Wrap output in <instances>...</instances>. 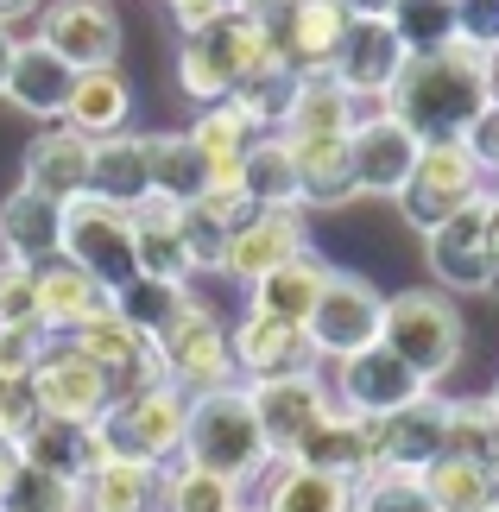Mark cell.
I'll return each mask as SVG.
<instances>
[{
    "label": "cell",
    "instance_id": "6da1fadb",
    "mask_svg": "<svg viewBox=\"0 0 499 512\" xmlns=\"http://www.w3.org/2000/svg\"><path fill=\"white\" fill-rule=\"evenodd\" d=\"M493 102L487 95V57L468 45H443V51H411L405 70L392 76V89L379 95V108L398 127H411L417 140H462L468 121Z\"/></svg>",
    "mask_w": 499,
    "mask_h": 512
},
{
    "label": "cell",
    "instance_id": "7a4b0ae2",
    "mask_svg": "<svg viewBox=\"0 0 499 512\" xmlns=\"http://www.w3.org/2000/svg\"><path fill=\"white\" fill-rule=\"evenodd\" d=\"M272 64L278 57H272V32H266V19H259V7L234 0L203 32H184V45H177V89H184L196 108H215V102H228L247 76L272 70Z\"/></svg>",
    "mask_w": 499,
    "mask_h": 512
},
{
    "label": "cell",
    "instance_id": "3957f363",
    "mask_svg": "<svg viewBox=\"0 0 499 512\" xmlns=\"http://www.w3.org/2000/svg\"><path fill=\"white\" fill-rule=\"evenodd\" d=\"M177 462H196L209 475H222L234 487H253L259 475L272 468V449H266V430L253 418V399L247 386H215V392H196L190 411H184V443H177Z\"/></svg>",
    "mask_w": 499,
    "mask_h": 512
},
{
    "label": "cell",
    "instance_id": "277c9868",
    "mask_svg": "<svg viewBox=\"0 0 499 512\" xmlns=\"http://www.w3.org/2000/svg\"><path fill=\"white\" fill-rule=\"evenodd\" d=\"M379 342H386L424 386H443L455 373V361H462V310H455L443 291H398V298H386Z\"/></svg>",
    "mask_w": 499,
    "mask_h": 512
},
{
    "label": "cell",
    "instance_id": "5b68a950",
    "mask_svg": "<svg viewBox=\"0 0 499 512\" xmlns=\"http://www.w3.org/2000/svg\"><path fill=\"white\" fill-rule=\"evenodd\" d=\"M158 361H165V380L177 392H215V386H241V373H234V342H228V323L215 317L209 298H184V310L152 336Z\"/></svg>",
    "mask_w": 499,
    "mask_h": 512
},
{
    "label": "cell",
    "instance_id": "8992f818",
    "mask_svg": "<svg viewBox=\"0 0 499 512\" xmlns=\"http://www.w3.org/2000/svg\"><path fill=\"white\" fill-rule=\"evenodd\" d=\"M184 411H190V392H177V386H139V392H121V399H114L102 418H95L102 456L152 462V468L177 462V443H184Z\"/></svg>",
    "mask_w": 499,
    "mask_h": 512
},
{
    "label": "cell",
    "instance_id": "52a82bcc",
    "mask_svg": "<svg viewBox=\"0 0 499 512\" xmlns=\"http://www.w3.org/2000/svg\"><path fill=\"white\" fill-rule=\"evenodd\" d=\"M474 196H487V171L474 165V152L462 140H430L424 152H417L405 190H398L392 203H398V215H405L411 234H430L462 203H474Z\"/></svg>",
    "mask_w": 499,
    "mask_h": 512
},
{
    "label": "cell",
    "instance_id": "ba28073f",
    "mask_svg": "<svg viewBox=\"0 0 499 512\" xmlns=\"http://www.w3.org/2000/svg\"><path fill=\"white\" fill-rule=\"evenodd\" d=\"M64 260L83 266L95 285L121 291L127 279H139V260H133V215L121 203H102V196H70L64 203Z\"/></svg>",
    "mask_w": 499,
    "mask_h": 512
},
{
    "label": "cell",
    "instance_id": "9c48e42d",
    "mask_svg": "<svg viewBox=\"0 0 499 512\" xmlns=\"http://www.w3.org/2000/svg\"><path fill=\"white\" fill-rule=\"evenodd\" d=\"M247 7H259V19H266V32H272V57L291 76L329 70V57L348 32L342 0H247Z\"/></svg>",
    "mask_w": 499,
    "mask_h": 512
},
{
    "label": "cell",
    "instance_id": "30bf717a",
    "mask_svg": "<svg viewBox=\"0 0 499 512\" xmlns=\"http://www.w3.org/2000/svg\"><path fill=\"white\" fill-rule=\"evenodd\" d=\"M234 342V373L241 386H259V380H297V373H323L329 361L316 354L310 329L304 323H285V317H266V310L247 304V317L228 329Z\"/></svg>",
    "mask_w": 499,
    "mask_h": 512
},
{
    "label": "cell",
    "instance_id": "8fae6325",
    "mask_svg": "<svg viewBox=\"0 0 499 512\" xmlns=\"http://www.w3.org/2000/svg\"><path fill=\"white\" fill-rule=\"evenodd\" d=\"M329 367H335L329 373V399L342 405V411H354V418H373V424L392 418L398 405H411V399H424V392H430L386 342L348 354V361H329Z\"/></svg>",
    "mask_w": 499,
    "mask_h": 512
},
{
    "label": "cell",
    "instance_id": "7c38bea8",
    "mask_svg": "<svg viewBox=\"0 0 499 512\" xmlns=\"http://www.w3.org/2000/svg\"><path fill=\"white\" fill-rule=\"evenodd\" d=\"M38 405H45V418H70V424H95L102 411L114 405V386L108 373L89 361L83 348H76L70 336H51V348L38 354V367L26 373Z\"/></svg>",
    "mask_w": 499,
    "mask_h": 512
},
{
    "label": "cell",
    "instance_id": "4fadbf2b",
    "mask_svg": "<svg viewBox=\"0 0 499 512\" xmlns=\"http://www.w3.org/2000/svg\"><path fill=\"white\" fill-rule=\"evenodd\" d=\"M379 317H386V298H379L367 279L329 272V285H323V298H316L304 329H310V342H316L323 361H348V354L379 342Z\"/></svg>",
    "mask_w": 499,
    "mask_h": 512
},
{
    "label": "cell",
    "instance_id": "5bb4252c",
    "mask_svg": "<svg viewBox=\"0 0 499 512\" xmlns=\"http://www.w3.org/2000/svg\"><path fill=\"white\" fill-rule=\"evenodd\" d=\"M487 209H493V190L474 196L436 222L424 234V260H430V279L449 285V291H493V253H487Z\"/></svg>",
    "mask_w": 499,
    "mask_h": 512
},
{
    "label": "cell",
    "instance_id": "9a60e30c",
    "mask_svg": "<svg viewBox=\"0 0 499 512\" xmlns=\"http://www.w3.org/2000/svg\"><path fill=\"white\" fill-rule=\"evenodd\" d=\"M70 342L108 373L114 399H121V392H139V386H171V380H165V361H158V348H152V336H139V329H133L114 304L95 310L89 323H76Z\"/></svg>",
    "mask_w": 499,
    "mask_h": 512
},
{
    "label": "cell",
    "instance_id": "2e32d148",
    "mask_svg": "<svg viewBox=\"0 0 499 512\" xmlns=\"http://www.w3.org/2000/svg\"><path fill=\"white\" fill-rule=\"evenodd\" d=\"M247 399H253L259 430H266L272 462H291L297 443H304L310 430L329 418V405H335L323 373H297V380H259V386H247Z\"/></svg>",
    "mask_w": 499,
    "mask_h": 512
},
{
    "label": "cell",
    "instance_id": "e0dca14e",
    "mask_svg": "<svg viewBox=\"0 0 499 512\" xmlns=\"http://www.w3.org/2000/svg\"><path fill=\"white\" fill-rule=\"evenodd\" d=\"M310 247V228H304V209L285 203V209H247L241 222L228 228V247H222V272L228 279H266L272 266H285L291 253Z\"/></svg>",
    "mask_w": 499,
    "mask_h": 512
},
{
    "label": "cell",
    "instance_id": "ac0fdd59",
    "mask_svg": "<svg viewBox=\"0 0 499 512\" xmlns=\"http://www.w3.org/2000/svg\"><path fill=\"white\" fill-rule=\"evenodd\" d=\"M38 38L64 57L70 70H102L121 57V13L108 0H45Z\"/></svg>",
    "mask_w": 499,
    "mask_h": 512
},
{
    "label": "cell",
    "instance_id": "d6986e66",
    "mask_svg": "<svg viewBox=\"0 0 499 512\" xmlns=\"http://www.w3.org/2000/svg\"><path fill=\"white\" fill-rule=\"evenodd\" d=\"M417 152H424V140H417L411 127H398L386 108L361 114L354 133H348L354 190H361V196H398V190H405V177H411V165H417Z\"/></svg>",
    "mask_w": 499,
    "mask_h": 512
},
{
    "label": "cell",
    "instance_id": "ffe728a7",
    "mask_svg": "<svg viewBox=\"0 0 499 512\" xmlns=\"http://www.w3.org/2000/svg\"><path fill=\"white\" fill-rule=\"evenodd\" d=\"M405 57L411 51L398 45L392 19H348L342 45H335V57H329V76L354 95V102H379V95L392 89V76L405 70Z\"/></svg>",
    "mask_w": 499,
    "mask_h": 512
},
{
    "label": "cell",
    "instance_id": "44dd1931",
    "mask_svg": "<svg viewBox=\"0 0 499 512\" xmlns=\"http://www.w3.org/2000/svg\"><path fill=\"white\" fill-rule=\"evenodd\" d=\"M64 253V203H51L45 190L19 184L0 203V260L7 266H45Z\"/></svg>",
    "mask_w": 499,
    "mask_h": 512
},
{
    "label": "cell",
    "instance_id": "7402d4cb",
    "mask_svg": "<svg viewBox=\"0 0 499 512\" xmlns=\"http://www.w3.org/2000/svg\"><path fill=\"white\" fill-rule=\"evenodd\" d=\"M70 83H76V70L45 45V38H19V45H13V64H7V89H0V102H13L19 114H32V121H64Z\"/></svg>",
    "mask_w": 499,
    "mask_h": 512
},
{
    "label": "cell",
    "instance_id": "603a6c76",
    "mask_svg": "<svg viewBox=\"0 0 499 512\" xmlns=\"http://www.w3.org/2000/svg\"><path fill=\"white\" fill-rule=\"evenodd\" d=\"M177 209L171 196L146 190L139 203L127 209L133 215V260L146 279H171V285H196V266H190V247H184V228H177Z\"/></svg>",
    "mask_w": 499,
    "mask_h": 512
},
{
    "label": "cell",
    "instance_id": "cb8c5ba5",
    "mask_svg": "<svg viewBox=\"0 0 499 512\" xmlns=\"http://www.w3.org/2000/svg\"><path fill=\"white\" fill-rule=\"evenodd\" d=\"M443 437H449V399L443 392H424V399L398 405L392 418L373 424V443H379V462L386 468H424L443 456Z\"/></svg>",
    "mask_w": 499,
    "mask_h": 512
},
{
    "label": "cell",
    "instance_id": "d4e9b609",
    "mask_svg": "<svg viewBox=\"0 0 499 512\" xmlns=\"http://www.w3.org/2000/svg\"><path fill=\"white\" fill-rule=\"evenodd\" d=\"M89 146H95V140H83L76 127L45 121V133H32L26 159H19V184L45 190L51 203H70V196H83V190H89Z\"/></svg>",
    "mask_w": 499,
    "mask_h": 512
},
{
    "label": "cell",
    "instance_id": "484cf974",
    "mask_svg": "<svg viewBox=\"0 0 499 512\" xmlns=\"http://www.w3.org/2000/svg\"><path fill=\"white\" fill-rule=\"evenodd\" d=\"M291 462H304V468H323V475L335 481H361L367 468L379 462V443H373V418H354V411L342 405H329V418L310 430L304 443H297V456Z\"/></svg>",
    "mask_w": 499,
    "mask_h": 512
},
{
    "label": "cell",
    "instance_id": "4316f807",
    "mask_svg": "<svg viewBox=\"0 0 499 512\" xmlns=\"http://www.w3.org/2000/svg\"><path fill=\"white\" fill-rule=\"evenodd\" d=\"M354 121H361V102H354L329 70H310V76H297V89H291L278 140H342V133H354Z\"/></svg>",
    "mask_w": 499,
    "mask_h": 512
},
{
    "label": "cell",
    "instance_id": "83f0119b",
    "mask_svg": "<svg viewBox=\"0 0 499 512\" xmlns=\"http://www.w3.org/2000/svg\"><path fill=\"white\" fill-rule=\"evenodd\" d=\"M329 260L316 247H304V253H291L285 266H272L266 279H253L247 285V304L253 310H266V317H285V323H310V310H316V298H323V285H329Z\"/></svg>",
    "mask_w": 499,
    "mask_h": 512
},
{
    "label": "cell",
    "instance_id": "f1b7e54d",
    "mask_svg": "<svg viewBox=\"0 0 499 512\" xmlns=\"http://www.w3.org/2000/svg\"><path fill=\"white\" fill-rule=\"evenodd\" d=\"M152 190V140L146 133H108L89 146V196L133 209Z\"/></svg>",
    "mask_w": 499,
    "mask_h": 512
},
{
    "label": "cell",
    "instance_id": "f546056e",
    "mask_svg": "<svg viewBox=\"0 0 499 512\" xmlns=\"http://www.w3.org/2000/svg\"><path fill=\"white\" fill-rule=\"evenodd\" d=\"M133 121V89L127 76L102 64V70H76L70 102H64V127H76L83 140H108V133H127Z\"/></svg>",
    "mask_w": 499,
    "mask_h": 512
},
{
    "label": "cell",
    "instance_id": "4dcf8cb0",
    "mask_svg": "<svg viewBox=\"0 0 499 512\" xmlns=\"http://www.w3.org/2000/svg\"><path fill=\"white\" fill-rule=\"evenodd\" d=\"M32 285H38V323L51 329V336H70L76 323H89L95 310H108V291L89 279L83 266H70L64 253L45 266H32Z\"/></svg>",
    "mask_w": 499,
    "mask_h": 512
},
{
    "label": "cell",
    "instance_id": "1f68e13d",
    "mask_svg": "<svg viewBox=\"0 0 499 512\" xmlns=\"http://www.w3.org/2000/svg\"><path fill=\"white\" fill-rule=\"evenodd\" d=\"M417 481H424V494L436 512H487L499 506V475L487 456H462V449H443L436 462L417 468Z\"/></svg>",
    "mask_w": 499,
    "mask_h": 512
},
{
    "label": "cell",
    "instance_id": "d6a6232c",
    "mask_svg": "<svg viewBox=\"0 0 499 512\" xmlns=\"http://www.w3.org/2000/svg\"><path fill=\"white\" fill-rule=\"evenodd\" d=\"M259 512H354V487L304 462H272L259 475Z\"/></svg>",
    "mask_w": 499,
    "mask_h": 512
},
{
    "label": "cell",
    "instance_id": "836d02e7",
    "mask_svg": "<svg viewBox=\"0 0 499 512\" xmlns=\"http://www.w3.org/2000/svg\"><path fill=\"white\" fill-rule=\"evenodd\" d=\"M297 165V203L304 209H342L354 203V165H348V133L342 140H285Z\"/></svg>",
    "mask_w": 499,
    "mask_h": 512
},
{
    "label": "cell",
    "instance_id": "e575fe53",
    "mask_svg": "<svg viewBox=\"0 0 499 512\" xmlns=\"http://www.w3.org/2000/svg\"><path fill=\"white\" fill-rule=\"evenodd\" d=\"M158 494H165V468L102 456L83 481V512H158Z\"/></svg>",
    "mask_w": 499,
    "mask_h": 512
},
{
    "label": "cell",
    "instance_id": "d590c367",
    "mask_svg": "<svg viewBox=\"0 0 499 512\" xmlns=\"http://www.w3.org/2000/svg\"><path fill=\"white\" fill-rule=\"evenodd\" d=\"M190 140L196 152L209 159V177H215V190H241V159H247V146L259 140V127L247 121L234 102H215L196 114V127H190ZM209 190V196H215Z\"/></svg>",
    "mask_w": 499,
    "mask_h": 512
},
{
    "label": "cell",
    "instance_id": "8d00e7d4",
    "mask_svg": "<svg viewBox=\"0 0 499 512\" xmlns=\"http://www.w3.org/2000/svg\"><path fill=\"white\" fill-rule=\"evenodd\" d=\"M19 456L83 487V481H89V468L102 462V437H95V424H70V418H38V430H32L26 443H19Z\"/></svg>",
    "mask_w": 499,
    "mask_h": 512
},
{
    "label": "cell",
    "instance_id": "74e56055",
    "mask_svg": "<svg viewBox=\"0 0 499 512\" xmlns=\"http://www.w3.org/2000/svg\"><path fill=\"white\" fill-rule=\"evenodd\" d=\"M152 140V190L171 196V203H196V196L215 190L209 177V159L196 152L190 133H146Z\"/></svg>",
    "mask_w": 499,
    "mask_h": 512
},
{
    "label": "cell",
    "instance_id": "f35d334b",
    "mask_svg": "<svg viewBox=\"0 0 499 512\" xmlns=\"http://www.w3.org/2000/svg\"><path fill=\"white\" fill-rule=\"evenodd\" d=\"M241 196L253 209H285L297 203V165H291V146L278 140V133H259L241 159ZM304 209V203H297Z\"/></svg>",
    "mask_w": 499,
    "mask_h": 512
},
{
    "label": "cell",
    "instance_id": "ab89813d",
    "mask_svg": "<svg viewBox=\"0 0 499 512\" xmlns=\"http://www.w3.org/2000/svg\"><path fill=\"white\" fill-rule=\"evenodd\" d=\"M241 506V487L209 475L196 462H165V494H158V512H234Z\"/></svg>",
    "mask_w": 499,
    "mask_h": 512
},
{
    "label": "cell",
    "instance_id": "60d3db41",
    "mask_svg": "<svg viewBox=\"0 0 499 512\" xmlns=\"http://www.w3.org/2000/svg\"><path fill=\"white\" fill-rule=\"evenodd\" d=\"M0 512H83V487L38 462H19L13 481L0 487Z\"/></svg>",
    "mask_w": 499,
    "mask_h": 512
},
{
    "label": "cell",
    "instance_id": "b9f144b4",
    "mask_svg": "<svg viewBox=\"0 0 499 512\" xmlns=\"http://www.w3.org/2000/svg\"><path fill=\"white\" fill-rule=\"evenodd\" d=\"M184 298H190V285H171V279H146V272H139V279H127L121 291H114V310H121V317L139 329V336H158V329H165L177 310H184Z\"/></svg>",
    "mask_w": 499,
    "mask_h": 512
},
{
    "label": "cell",
    "instance_id": "7bdbcfd3",
    "mask_svg": "<svg viewBox=\"0 0 499 512\" xmlns=\"http://www.w3.org/2000/svg\"><path fill=\"white\" fill-rule=\"evenodd\" d=\"M354 512H436L417 468H386L373 462L361 481H354Z\"/></svg>",
    "mask_w": 499,
    "mask_h": 512
},
{
    "label": "cell",
    "instance_id": "ee69618b",
    "mask_svg": "<svg viewBox=\"0 0 499 512\" xmlns=\"http://www.w3.org/2000/svg\"><path fill=\"white\" fill-rule=\"evenodd\" d=\"M405 51H443L455 45V0H398L386 13Z\"/></svg>",
    "mask_w": 499,
    "mask_h": 512
},
{
    "label": "cell",
    "instance_id": "f6af8a7d",
    "mask_svg": "<svg viewBox=\"0 0 499 512\" xmlns=\"http://www.w3.org/2000/svg\"><path fill=\"white\" fill-rule=\"evenodd\" d=\"M493 443H499V411H493L487 392H481V399H449V437H443V449L493 456Z\"/></svg>",
    "mask_w": 499,
    "mask_h": 512
},
{
    "label": "cell",
    "instance_id": "bcb514c9",
    "mask_svg": "<svg viewBox=\"0 0 499 512\" xmlns=\"http://www.w3.org/2000/svg\"><path fill=\"white\" fill-rule=\"evenodd\" d=\"M45 348H51L45 323H0V380H26Z\"/></svg>",
    "mask_w": 499,
    "mask_h": 512
},
{
    "label": "cell",
    "instance_id": "7dc6e473",
    "mask_svg": "<svg viewBox=\"0 0 499 512\" xmlns=\"http://www.w3.org/2000/svg\"><path fill=\"white\" fill-rule=\"evenodd\" d=\"M455 45L481 57L499 51V0H455Z\"/></svg>",
    "mask_w": 499,
    "mask_h": 512
},
{
    "label": "cell",
    "instance_id": "c3c4849f",
    "mask_svg": "<svg viewBox=\"0 0 499 512\" xmlns=\"http://www.w3.org/2000/svg\"><path fill=\"white\" fill-rule=\"evenodd\" d=\"M38 418H45V405H38L32 380H0V437L26 443L38 430Z\"/></svg>",
    "mask_w": 499,
    "mask_h": 512
},
{
    "label": "cell",
    "instance_id": "681fc988",
    "mask_svg": "<svg viewBox=\"0 0 499 512\" xmlns=\"http://www.w3.org/2000/svg\"><path fill=\"white\" fill-rule=\"evenodd\" d=\"M0 323H38L32 266H7V272H0Z\"/></svg>",
    "mask_w": 499,
    "mask_h": 512
},
{
    "label": "cell",
    "instance_id": "f907efd6",
    "mask_svg": "<svg viewBox=\"0 0 499 512\" xmlns=\"http://www.w3.org/2000/svg\"><path fill=\"white\" fill-rule=\"evenodd\" d=\"M462 146L474 152V165H481L487 177H499V102H487V108H481V114L468 121Z\"/></svg>",
    "mask_w": 499,
    "mask_h": 512
},
{
    "label": "cell",
    "instance_id": "816d5d0a",
    "mask_svg": "<svg viewBox=\"0 0 499 512\" xmlns=\"http://www.w3.org/2000/svg\"><path fill=\"white\" fill-rule=\"evenodd\" d=\"M234 0H165V13L177 19V32H203L209 19H222Z\"/></svg>",
    "mask_w": 499,
    "mask_h": 512
},
{
    "label": "cell",
    "instance_id": "f5cc1de1",
    "mask_svg": "<svg viewBox=\"0 0 499 512\" xmlns=\"http://www.w3.org/2000/svg\"><path fill=\"white\" fill-rule=\"evenodd\" d=\"M342 7H348V19H386L398 0H342Z\"/></svg>",
    "mask_w": 499,
    "mask_h": 512
},
{
    "label": "cell",
    "instance_id": "db71d44e",
    "mask_svg": "<svg viewBox=\"0 0 499 512\" xmlns=\"http://www.w3.org/2000/svg\"><path fill=\"white\" fill-rule=\"evenodd\" d=\"M487 253H493V291H499V196L487 209Z\"/></svg>",
    "mask_w": 499,
    "mask_h": 512
},
{
    "label": "cell",
    "instance_id": "11a10c76",
    "mask_svg": "<svg viewBox=\"0 0 499 512\" xmlns=\"http://www.w3.org/2000/svg\"><path fill=\"white\" fill-rule=\"evenodd\" d=\"M19 462H26V456H19V443H13V437H0V487L13 481V468H19Z\"/></svg>",
    "mask_w": 499,
    "mask_h": 512
},
{
    "label": "cell",
    "instance_id": "9f6ffc18",
    "mask_svg": "<svg viewBox=\"0 0 499 512\" xmlns=\"http://www.w3.org/2000/svg\"><path fill=\"white\" fill-rule=\"evenodd\" d=\"M13 45H19V38H13V26H0V89H7V64H13Z\"/></svg>",
    "mask_w": 499,
    "mask_h": 512
},
{
    "label": "cell",
    "instance_id": "6f0895ef",
    "mask_svg": "<svg viewBox=\"0 0 499 512\" xmlns=\"http://www.w3.org/2000/svg\"><path fill=\"white\" fill-rule=\"evenodd\" d=\"M487 95H493V102H499V51L487 57Z\"/></svg>",
    "mask_w": 499,
    "mask_h": 512
},
{
    "label": "cell",
    "instance_id": "680465c9",
    "mask_svg": "<svg viewBox=\"0 0 499 512\" xmlns=\"http://www.w3.org/2000/svg\"><path fill=\"white\" fill-rule=\"evenodd\" d=\"M487 462H493V475H499V443H493V456H487Z\"/></svg>",
    "mask_w": 499,
    "mask_h": 512
},
{
    "label": "cell",
    "instance_id": "91938a15",
    "mask_svg": "<svg viewBox=\"0 0 499 512\" xmlns=\"http://www.w3.org/2000/svg\"><path fill=\"white\" fill-rule=\"evenodd\" d=\"M487 399H493V411H499V386H493V392H487Z\"/></svg>",
    "mask_w": 499,
    "mask_h": 512
},
{
    "label": "cell",
    "instance_id": "94428289",
    "mask_svg": "<svg viewBox=\"0 0 499 512\" xmlns=\"http://www.w3.org/2000/svg\"><path fill=\"white\" fill-rule=\"evenodd\" d=\"M234 512H259V506H247V500H241V506H234Z\"/></svg>",
    "mask_w": 499,
    "mask_h": 512
},
{
    "label": "cell",
    "instance_id": "6125c7cd",
    "mask_svg": "<svg viewBox=\"0 0 499 512\" xmlns=\"http://www.w3.org/2000/svg\"><path fill=\"white\" fill-rule=\"evenodd\" d=\"M0 272H7V260H0Z\"/></svg>",
    "mask_w": 499,
    "mask_h": 512
},
{
    "label": "cell",
    "instance_id": "be15d7a7",
    "mask_svg": "<svg viewBox=\"0 0 499 512\" xmlns=\"http://www.w3.org/2000/svg\"><path fill=\"white\" fill-rule=\"evenodd\" d=\"M487 512H499V506H487Z\"/></svg>",
    "mask_w": 499,
    "mask_h": 512
},
{
    "label": "cell",
    "instance_id": "e7e4bbea",
    "mask_svg": "<svg viewBox=\"0 0 499 512\" xmlns=\"http://www.w3.org/2000/svg\"><path fill=\"white\" fill-rule=\"evenodd\" d=\"M493 196H499V190H493Z\"/></svg>",
    "mask_w": 499,
    "mask_h": 512
}]
</instances>
